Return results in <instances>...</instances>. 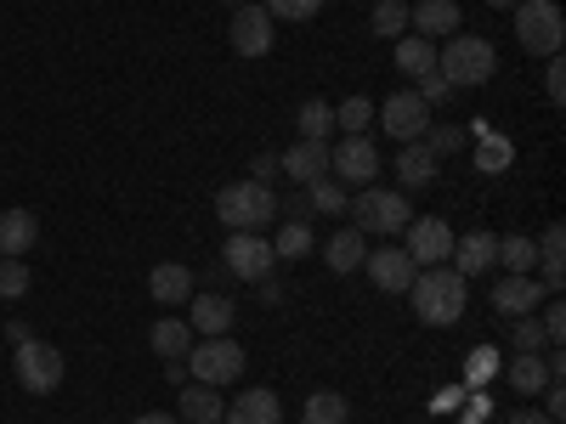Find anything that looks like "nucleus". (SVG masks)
I'll list each match as a JSON object with an SVG mask.
<instances>
[{"mask_svg":"<svg viewBox=\"0 0 566 424\" xmlns=\"http://www.w3.org/2000/svg\"><path fill=\"white\" fill-rule=\"evenodd\" d=\"M402 232H408L402 250H408L413 266H442V261L453 255V226H448L442 215H413Z\"/></svg>","mask_w":566,"mask_h":424,"instance_id":"obj_11","label":"nucleus"},{"mask_svg":"<svg viewBox=\"0 0 566 424\" xmlns=\"http://www.w3.org/2000/svg\"><path fill=\"white\" fill-rule=\"evenodd\" d=\"M413 221L408 199L397 193V187H357L352 199V226L357 232H402Z\"/></svg>","mask_w":566,"mask_h":424,"instance_id":"obj_6","label":"nucleus"},{"mask_svg":"<svg viewBox=\"0 0 566 424\" xmlns=\"http://www.w3.org/2000/svg\"><path fill=\"white\" fill-rule=\"evenodd\" d=\"M187 373H193L199 385H239L244 380V346L232 340V335H210L205 346L187 351Z\"/></svg>","mask_w":566,"mask_h":424,"instance_id":"obj_5","label":"nucleus"},{"mask_svg":"<svg viewBox=\"0 0 566 424\" xmlns=\"http://www.w3.org/2000/svg\"><path fill=\"white\" fill-rule=\"evenodd\" d=\"M448 97H453V85H448V80H442L437 68L419 80V103H424V108H431V103H448Z\"/></svg>","mask_w":566,"mask_h":424,"instance_id":"obj_43","label":"nucleus"},{"mask_svg":"<svg viewBox=\"0 0 566 424\" xmlns=\"http://www.w3.org/2000/svg\"><path fill=\"white\" fill-rule=\"evenodd\" d=\"M510 322H515V328H510V346H515V351H549L538 317H510Z\"/></svg>","mask_w":566,"mask_h":424,"instance_id":"obj_39","label":"nucleus"},{"mask_svg":"<svg viewBox=\"0 0 566 424\" xmlns=\"http://www.w3.org/2000/svg\"><path fill=\"white\" fill-rule=\"evenodd\" d=\"M442 170V159L424 148V141H402L397 148V181H402V193H419V187H431Z\"/></svg>","mask_w":566,"mask_h":424,"instance_id":"obj_18","label":"nucleus"},{"mask_svg":"<svg viewBox=\"0 0 566 424\" xmlns=\"http://www.w3.org/2000/svg\"><path fill=\"white\" fill-rule=\"evenodd\" d=\"M130 424H181V418H176V413H136Z\"/></svg>","mask_w":566,"mask_h":424,"instance_id":"obj_50","label":"nucleus"},{"mask_svg":"<svg viewBox=\"0 0 566 424\" xmlns=\"http://www.w3.org/2000/svg\"><path fill=\"white\" fill-rule=\"evenodd\" d=\"M499 266L533 277V266H538V244L527 239V232H510V239H499Z\"/></svg>","mask_w":566,"mask_h":424,"instance_id":"obj_29","label":"nucleus"},{"mask_svg":"<svg viewBox=\"0 0 566 424\" xmlns=\"http://www.w3.org/2000/svg\"><path fill=\"white\" fill-rule=\"evenodd\" d=\"M368 23H374V34H380V40H402L408 34V0H374Z\"/></svg>","mask_w":566,"mask_h":424,"instance_id":"obj_31","label":"nucleus"},{"mask_svg":"<svg viewBox=\"0 0 566 424\" xmlns=\"http://www.w3.org/2000/svg\"><path fill=\"white\" fill-rule=\"evenodd\" d=\"M538 328H544V340H549V346H560V335H566V311H560V306H544Z\"/></svg>","mask_w":566,"mask_h":424,"instance_id":"obj_45","label":"nucleus"},{"mask_svg":"<svg viewBox=\"0 0 566 424\" xmlns=\"http://www.w3.org/2000/svg\"><path fill=\"white\" fill-rule=\"evenodd\" d=\"M408 300L424 328H453L470 306V277H459L453 266H419V277L408 283Z\"/></svg>","mask_w":566,"mask_h":424,"instance_id":"obj_1","label":"nucleus"},{"mask_svg":"<svg viewBox=\"0 0 566 424\" xmlns=\"http://www.w3.org/2000/svg\"><path fill=\"white\" fill-rule=\"evenodd\" d=\"M221 7H250V0H221Z\"/></svg>","mask_w":566,"mask_h":424,"instance_id":"obj_52","label":"nucleus"},{"mask_svg":"<svg viewBox=\"0 0 566 424\" xmlns=\"http://www.w3.org/2000/svg\"><path fill=\"white\" fill-rule=\"evenodd\" d=\"M261 7L272 12V23H306L323 12V0H261Z\"/></svg>","mask_w":566,"mask_h":424,"instance_id":"obj_37","label":"nucleus"},{"mask_svg":"<svg viewBox=\"0 0 566 424\" xmlns=\"http://www.w3.org/2000/svg\"><path fill=\"white\" fill-rule=\"evenodd\" d=\"M437 74H442L453 91L488 85V80L499 74V52H493V40H482V34H448V45L437 52Z\"/></svg>","mask_w":566,"mask_h":424,"instance_id":"obj_2","label":"nucleus"},{"mask_svg":"<svg viewBox=\"0 0 566 424\" xmlns=\"http://www.w3.org/2000/svg\"><path fill=\"white\" fill-rule=\"evenodd\" d=\"M12 373H18V385H23L29 396H52V391L63 385V351L29 335V340L12 351Z\"/></svg>","mask_w":566,"mask_h":424,"instance_id":"obj_7","label":"nucleus"},{"mask_svg":"<svg viewBox=\"0 0 566 424\" xmlns=\"http://www.w3.org/2000/svg\"><path fill=\"white\" fill-rule=\"evenodd\" d=\"M504 424H549V418H544V413H533V407H515Z\"/></svg>","mask_w":566,"mask_h":424,"instance_id":"obj_49","label":"nucleus"},{"mask_svg":"<svg viewBox=\"0 0 566 424\" xmlns=\"http://www.w3.org/2000/svg\"><path fill=\"white\" fill-rule=\"evenodd\" d=\"M363 255H368V244H363V232H357V226H340L335 239L323 244V261H328V272H335V277L363 272Z\"/></svg>","mask_w":566,"mask_h":424,"instance_id":"obj_23","label":"nucleus"},{"mask_svg":"<svg viewBox=\"0 0 566 424\" xmlns=\"http://www.w3.org/2000/svg\"><path fill=\"white\" fill-rule=\"evenodd\" d=\"M306 204L323 210V215H335V210H346V187L335 176H317V181H306Z\"/></svg>","mask_w":566,"mask_h":424,"instance_id":"obj_33","label":"nucleus"},{"mask_svg":"<svg viewBox=\"0 0 566 424\" xmlns=\"http://www.w3.org/2000/svg\"><path fill=\"white\" fill-rule=\"evenodd\" d=\"M515 40H522L527 57H555L566 45V18L555 0H522L515 7Z\"/></svg>","mask_w":566,"mask_h":424,"instance_id":"obj_4","label":"nucleus"},{"mask_svg":"<svg viewBox=\"0 0 566 424\" xmlns=\"http://www.w3.org/2000/svg\"><path fill=\"white\" fill-rule=\"evenodd\" d=\"M459 0H419V7H408V23L424 34V40H437V34H459Z\"/></svg>","mask_w":566,"mask_h":424,"instance_id":"obj_21","label":"nucleus"},{"mask_svg":"<svg viewBox=\"0 0 566 424\" xmlns=\"http://www.w3.org/2000/svg\"><path fill=\"white\" fill-rule=\"evenodd\" d=\"M277 215V193L266 181H227L221 193H216V221L227 226V232H261L266 221Z\"/></svg>","mask_w":566,"mask_h":424,"instance_id":"obj_3","label":"nucleus"},{"mask_svg":"<svg viewBox=\"0 0 566 424\" xmlns=\"http://www.w3.org/2000/svg\"><path fill=\"white\" fill-rule=\"evenodd\" d=\"M493 306L504 317H533V306H544V283H533L527 272H504L493 283Z\"/></svg>","mask_w":566,"mask_h":424,"instance_id":"obj_14","label":"nucleus"},{"mask_svg":"<svg viewBox=\"0 0 566 424\" xmlns=\"http://www.w3.org/2000/svg\"><path fill=\"white\" fill-rule=\"evenodd\" d=\"M499 368H504L499 351H493V346H476V351L464 357V391H488V385L499 380Z\"/></svg>","mask_w":566,"mask_h":424,"instance_id":"obj_30","label":"nucleus"},{"mask_svg":"<svg viewBox=\"0 0 566 424\" xmlns=\"http://www.w3.org/2000/svg\"><path fill=\"white\" fill-rule=\"evenodd\" d=\"M312 250V221H283L277 239H272V255L277 261H301Z\"/></svg>","mask_w":566,"mask_h":424,"instance_id":"obj_32","label":"nucleus"},{"mask_svg":"<svg viewBox=\"0 0 566 424\" xmlns=\"http://www.w3.org/2000/svg\"><path fill=\"white\" fill-rule=\"evenodd\" d=\"M301 418H306V424H346V418H352V402H346L340 391L323 385V391L306 396V413H301Z\"/></svg>","mask_w":566,"mask_h":424,"instance_id":"obj_28","label":"nucleus"},{"mask_svg":"<svg viewBox=\"0 0 566 424\" xmlns=\"http://www.w3.org/2000/svg\"><path fill=\"white\" fill-rule=\"evenodd\" d=\"M380 125L391 141H419L424 125H431V108L419 103V91H391L386 108H380Z\"/></svg>","mask_w":566,"mask_h":424,"instance_id":"obj_12","label":"nucleus"},{"mask_svg":"<svg viewBox=\"0 0 566 424\" xmlns=\"http://www.w3.org/2000/svg\"><path fill=\"white\" fill-rule=\"evenodd\" d=\"M510 159H515V148H510V141H499V136L488 130V136H482V153H476V170H488V176H493V170H504Z\"/></svg>","mask_w":566,"mask_h":424,"instance_id":"obj_40","label":"nucleus"},{"mask_svg":"<svg viewBox=\"0 0 566 424\" xmlns=\"http://www.w3.org/2000/svg\"><path fill=\"white\" fill-rule=\"evenodd\" d=\"M504 373H510V385L522 391V396H538V391L549 385V362H544V351H515V362H510Z\"/></svg>","mask_w":566,"mask_h":424,"instance_id":"obj_25","label":"nucleus"},{"mask_svg":"<svg viewBox=\"0 0 566 424\" xmlns=\"http://www.w3.org/2000/svg\"><path fill=\"white\" fill-rule=\"evenodd\" d=\"M221 424H283V402H277V391L255 385V391H244V396L227 402Z\"/></svg>","mask_w":566,"mask_h":424,"instance_id":"obj_16","label":"nucleus"},{"mask_svg":"<svg viewBox=\"0 0 566 424\" xmlns=\"http://www.w3.org/2000/svg\"><path fill=\"white\" fill-rule=\"evenodd\" d=\"M397 68L408 74V80H424L437 68V40H424V34H402L397 40Z\"/></svg>","mask_w":566,"mask_h":424,"instance_id":"obj_26","label":"nucleus"},{"mask_svg":"<svg viewBox=\"0 0 566 424\" xmlns=\"http://www.w3.org/2000/svg\"><path fill=\"white\" fill-rule=\"evenodd\" d=\"M328 176L340 187H374V176H380V148H374L368 136H346L340 148H328Z\"/></svg>","mask_w":566,"mask_h":424,"instance_id":"obj_9","label":"nucleus"},{"mask_svg":"<svg viewBox=\"0 0 566 424\" xmlns=\"http://www.w3.org/2000/svg\"><path fill=\"white\" fill-rule=\"evenodd\" d=\"M560 250H566V232H560V221H549L538 239V266H560Z\"/></svg>","mask_w":566,"mask_h":424,"instance_id":"obj_41","label":"nucleus"},{"mask_svg":"<svg viewBox=\"0 0 566 424\" xmlns=\"http://www.w3.org/2000/svg\"><path fill=\"white\" fill-rule=\"evenodd\" d=\"M470 402H464V413H459V424H482L488 413H493V396L488 391H464Z\"/></svg>","mask_w":566,"mask_h":424,"instance_id":"obj_44","label":"nucleus"},{"mask_svg":"<svg viewBox=\"0 0 566 424\" xmlns=\"http://www.w3.org/2000/svg\"><path fill=\"white\" fill-rule=\"evenodd\" d=\"M368 119H374V103H368V97H346V103L335 108V125H340L346 136H363Z\"/></svg>","mask_w":566,"mask_h":424,"instance_id":"obj_38","label":"nucleus"},{"mask_svg":"<svg viewBox=\"0 0 566 424\" xmlns=\"http://www.w3.org/2000/svg\"><path fill=\"white\" fill-rule=\"evenodd\" d=\"M250 170H255L250 181H266V187H272V176H283V170H277V153H266V148L250 159Z\"/></svg>","mask_w":566,"mask_h":424,"instance_id":"obj_46","label":"nucleus"},{"mask_svg":"<svg viewBox=\"0 0 566 424\" xmlns=\"http://www.w3.org/2000/svg\"><path fill=\"white\" fill-rule=\"evenodd\" d=\"M148 340H154L159 357H187V351H193V328H187L181 317H159Z\"/></svg>","mask_w":566,"mask_h":424,"instance_id":"obj_27","label":"nucleus"},{"mask_svg":"<svg viewBox=\"0 0 566 424\" xmlns=\"http://www.w3.org/2000/svg\"><path fill=\"white\" fill-rule=\"evenodd\" d=\"M232 317H239V306H232L227 295H199L193 300V317H187V328H199V335H232Z\"/></svg>","mask_w":566,"mask_h":424,"instance_id":"obj_24","label":"nucleus"},{"mask_svg":"<svg viewBox=\"0 0 566 424\" xmlns=\"http://www.w3.org/2000/svg\"><path fill=\"white\" fill-rule=\"evenodd\" d=\"M277 170L290 176L295 187H306V181L328 176V141H312V136H301L290 153H277Z\"/></svg>","mask_w":566,"mask_h":424,"instance_id":"obj_15","label":"nucleus"},{"mask_svg":"<svg viewBox=\"0 0 566 424\" xmlns=\"http://www.w3.org/2000/svg\"><path fill=\"white\" fill-rule=\"evenodd\" d=\"M221 413H227V402L216 396V385H199V380L181 385L176 418H187V424H221Z\"/></svg>","mask_w":566,"mask_h":424,"instance_id":"obj_22","label":"nucleus"},{"mask_svg":"<svg viewBox=\"0 0 566 424\" xmlns=\"http://www.w3.org/2000/svg\"><path fill=\"white\" fill-rule=\"evenodd\" d=\"M453 272L459 277H482L488 266H499V239L493 232H464V239H453Z\"/></svg>","mask_w":566,"mask_h":424,"instance_id":"obj_17","label":"nucleus"},{"mask_svg":"<svg viewBox=\"0 0 566 424\" xmlns=\"http://www.w3.org/2000/svg\"><path fill=\"white\" fill-rule=\"evenodd\" d=\"M29 295V261L0 255V300H23Z\"/></svg>","mask_w":566,"mask_h":424,"instance_id":"obj_35","label":"nucleus"},{"mask_svg":"<svg viewBox=\"0 0 566 424\" xmlns=\"http://www.w3.org/2000/svg\"><path fill=\"white\" fill-rule=\"evenodd\" d=\"M148 295L159 306H187V300H193V272H187L181 261H159L148 272Z\"/></svg>","mask_w":566,"mask_h":424,"instance_id":"obj_19","label":"nucleus"},{"mask_svg":"<svg viewBox=\"0 0 566 424\" xmlns=\"http://www.w3.org/2000/svg\"><path fill=\"white\" fill-rule=\"evenodd\" d=\"M221 266H227V277L261 283V277L277 266V255H272V239H261V232H232V239L221 244Z\"/></svg>","mask_w":566,"mask_h":424,"instance_id":"obj_8","label":"nucleus"},{"mask_svg":"<svg viewBox=\"0 0 566 424\" xmlns=\"http://www.w3.org/2000/svg\"><path fill=\"white\" fill-rule=\"evenodd\" d=\"M459 402H464V385H448V391H437V396H431V407H437V413H453Z\"/></svg>","mask_w":566,"mask_h":424,"instance_id":"obj_47","label":"nucleus"},{"mask_svg":"<svg viewBox=\"0 0 566 424\" xmlns=\"http://www.w3.org/2000/svg\"><path fill=\"white\" fill-rule=\"evenodd\" d=\"M328 130H335V108H328L323 97L301 103V136H312V141H328Z\"/></svg>","mask_w":566,"mask_h":424,"instance_id":"obj_34","label":"nucleus"},{"mask_svg":"<svg viewBox=\"0 0 566 424\" xmlns=\"http://www.w3.org/2000/svg\"><path fill=\"white\" fill-rule=\"evenodd\" d=\"M419 141H424V148H431V153L442 159V153H459L470 136H464V125H424V136H419Z\"/></svg>","mask_w":566,"mask_h":424,"instance_id":"obj_36","label":"nucleus"},{"mask_svg":"<svg viewBox=\"0 0 566 424\" xmlns=\"http://www.w3.org/2000/svg\"><path fill=\"white\" fill-rule=\"evenodd\" d=\"M40 239V215L34 210H0V255L23 261Z\"/></svg>","mask_w":566,"mask_h":424,"instance_id":"obj_20","label":"nucleus"},{"mask_svg":"<svg viewBox=\"0 0 566 424\" xmlns=\"http://www.w3.org/2000/svg\"><path fill=\"white\" fill-rule=\"evenodd\" d=\"M544 97H549L555 108L566 103V63H560V52H555V57H549V68H544Z\"/></svg>","mask_w":566,"mask_h":424,"instance_id":"obj_42","label":"nucleus"},{"mask_svg":"<svg viewBox=\"0 0 566 424\" xmlns=\"http://www.w3.org/2000/svg\"><path fill=\"white\" fill-rule=\"evenodd\" d=\"M363 272H368V283L374 289H386V295H408V283L419 277V266L408 261V250H374V255H363Z\"/></svg>","mask_w":566,"mask_h":424,"instance_id":"obj_13","label":"nucleus"},{"mask_svg":"<svg viewBox=\"0 0 566 424\" xmlns=\"http://www.w3.org/2000/svg\"><path fill=\"white\" fill-rule=\"evenodd\" d=\"M232 52L239 57H266L272 52V40H277V23L272 12L261 7V0H250V7H232Z\"/></svg>","mask_w":566,"mask_h":424,"instance_id":"obj_10","label":"nucleus"},{"mask_svg":"<svg viewBox=\"0 0 566 424\" xmlns=\"http://www.w3.org/2000/svg\"><path fill=\"white\" fill-rule=\"evenodd\" d=\"M165 380H170V385H187V380H193V373H187V357H165Z\"/></svg>","mask_w":566,"mask_h":424,"instance_id":"obj_48","label":"nucleus"},{"mask_svg":"<svg viewBox=\"0 0 566 424\" xmlns=\"http://www.w3.org/2000/svg\"><path fill=\"white\" fill-rule=\"evenodd\" d=\"M488 7H504V12H515V7H522V0H488Z\"/></svg>","mask_w":566,"mask_h":424,"instance_id":"obj_51","label":"nucleus"}]
</instances>
